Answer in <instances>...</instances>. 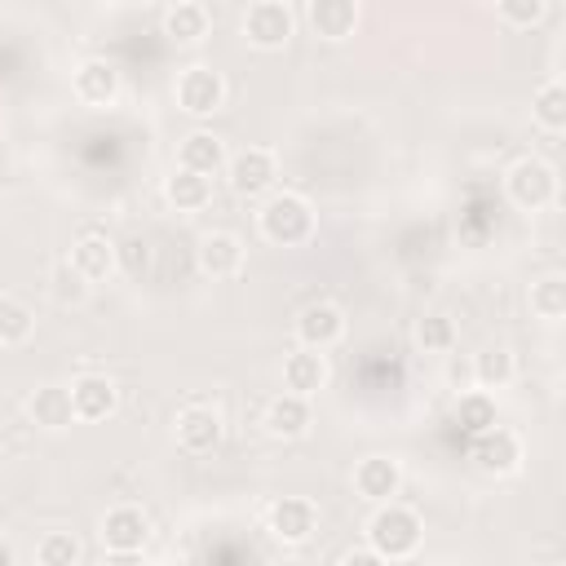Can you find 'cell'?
I'll list each match as a JSON object with an SVG mask.
<instances>
[{"instance_id": "obj_12", "label": "cell", "mask_w": 566, "mask_h": 566, "mask_svg": "<svg viewBox=\"0 0 566 566\" xmlns=\"http://www.w3.org/2000/svg\"><path fill=\"white\" fill-rule=\"evenodd\" d=\"M71 88H75V97L84 106H111L119 97V66L106 62V57H88V62L75 66Z\"/></svg>"}, {"instance_id": "obj_32", "label": "cell", "mask_w": 566, "mask_h": 566, "mask_svg": "<svg viewBox=\"0 0 566 566\" xmlns=\"http://www.w3.org/2000/svg\"><path fill=\"white\" fill-rule=\"evenodd\" d=\"M88 292H93V287H88V283H84V279H80V274H75L66 261L53 270V296H57V301H71V305H80Z\"/></svg>"}, {"instance_id": "obj_17", "label": "cell", "mask_w": 566, "mask_h": 566, "mask_svg": "<svg viewBox=\"0 0 566 566\" xmlns=\"http://www.w3.org/2000/svg\"><path fill=\"white\" fill-rule=\"evenodd\" d=\"M327 385V358L318 349H292L283 358V389L296 398H310Z\"/></svg>"}, {"instance_id": "obj_15", "label": "cell", "mask_w": 566, "mask_h": 566, "mask_svg": "<svg viewBox=\"0 0 566 566\" xmlns=\"http://www.w3.org/2000/svg\"><path fill=\"white\" fill-rule=\"evenodd\" d=\"M314 526H318V513H314V504L301 500V495H287V500H279V504L270 509V535H274L279 544H305V539L314 535Z\"/></svg>"}, {"instance_id": "obj_5", "label": "cell", "mask_w": 566, "mask_h": 566, "mask_svg": "<svg viewBox=\"0 0 566 566\" xmlns=\"http://www.w3.org/2000/svg\"><path fill=\"white\" fill-rule=\"evenodd\" d=\"M221 102H226V80H221L212 66H186V71L177 75V106H181L186 115L203 119V115L221 111Z\"/></svg>"}, {"instance_id": "obj_34", "label": "cell", "mask_w": 566, "mask_h": 566, "mask_svg": "<svg viewBox=\"0 0 566 566\" xmlns=\"http://www.w3.org/2000/svg\"><path fill=\"white\" fill-rule=\"evenodd\" d=\"M106 566H142V553H111Z\"/></svg>"}, {"instance_id": "obj_28", "label": "cell", "mask_w": 566, "mask_h": 566, "mask_svg": "<svg viewBox=\"0 0 566 566\" xmlns=\"http://www.w3.org/2000/svg\"><path fill=\"white\" fill-rule=\"evenodd\" d=\"M531 310L544 323H557L566 314V279L562 274H544L539 283H531Z\"/></svg>"}, {"instance_id": "obj_35", "label": "cell", "mask_w": 566, "mask_h": 566, "mask_svg": "<svg viewBox=\"0 0 566 566\" xmlns=\"http://www.w3.org/2000/svg\"><path fill=\"white\" fill-rule=\"evenodd\" d=\"M0 566H18V553H13L9 539H0Z\"/></svg>"}, {"instance_id": "obj_9", "label": "cell", "mask_w": 566, "mask_h": 566, "mask_svg": "<svg viewBox=\"0 0 566 566\" xmlns=\"http://www.w3.org/2000/svg\"><path fill=\"white\" fill-rule=\"evenodd\" d=\"M345 336V314H340V305H332V301H310L301 314H296V340H301V349H327V345H336Z\"/></svg>"}, {"instance_id": "obj_10", "label": "cell", "mask_w": 566, "mask_h": 566, "mask_svg": "<svg viewBox=\"0 0 566 566\" xmlns=\"http://www.w3.org/2000/svg\"><path fill=\"white\" fill-rule=\"evenodd\" d=\"M217 442H221V411L217 407L190 402L177 411V447L186 455H208Z\"/></svg>"}, {"instance_id": "obj_3", "label": "cell", "mask_w": 566, "mask_h": 566, "mask_svg": "<svg viewBox=\"0 0 566 566\" xmlns=\"http://www.w3.org/2000/svg\"><path fill=\"white\" fill-rule=\"evenodd\" d=\"M504 195H509L517 208L535 212V208L553 203V195H557V172H553L544 159L522 155V159L509 164V172H504Z\"/></svg>"}, {"instance_id": "obj_19", "label": "cell", "mask_w": 566, "mask_h": 566, "mask_svg": "<svg viewBox=\"0 0 566 566\" xmlns=\"http://www.w3.org/2000/svg\"><path fill=\"white\" fill-rule=\"evenodd\" d=\"M310 424H314V416H310V398H296V394H279V398H270V407H265V429H270L274 438H305Z\"/></svg>"}, {"instance_id": "obj_6", "label": "cell", "mask_w": 566, "mask_h": 566, "mask_svg": "<svg viewBox=\"0 0 566 566\" xmlns=\"http://www.w3.org/2000/svg\"><path fill=\"white\" fill-rule=\"evenodd\" d=\"M226 177H230L234 195H265L274 186L279 168H274V155L265 146H243L239 155L226 159Z\"/></svg>"}, {"instance_id": "obj_4", "label": "cell", "mask_w": 566, "mask_h": 566, "mask_svg": "<svg viewBox=\"0 0 566 566\" xmlns=\"http://www.w3.org/2000/svg\"><path fill=\"white\" fill-rule=\"evenodd\" d=\"M292 27H296V18H292V9L283 0H256L243 13V40L252 49H265V53L283 49L292 40Z\"/></svg>"}, {"instance_id": "obj_26", "label": "cell", "mask_w": 566, "mask_h": 566, "mask_svg": "<svg viewBox=\"0 0 566 566\" xmlns=\"http://www.w3.org/2000/svg\"><path fill=\"white\" fill-rule=\"evenodd\" d=\"M455 424H460V433H469V438L486 433V429L495 424V398L482 394V389L464 394V398L455 402Z\"/></svg>"}, {"instance_id": "obj_30", "label": "cell", "mask_w": 566, "mask_h": 566, "mask_svg": "<svg viewBox=\"0 0 566 566\" xmlns=\"http://www.w3.org/2000/svg\"><path fill=\"white\" fill-rule=\"evenodd\" d=\"M416 340L429 349V354H447L455 345V323L447 314H424L420 327H416Z\"/></svg>"}, {"instance_id": "obj_22", "label": "cell", "mask_w": 566, "mask_h": 566, "mask_svg": "<svg viewBox=\"0 0 566 566\" xmlns=\"http://www.w3.org/2000/svg\"><path fill=\"white\" fill-rule=\"evenodd\" d=\"M164 195H168V203L177 212H199L212 199V181L199 177V172H190V168H172L168 181H164Z\"/></svg>"}, {"instance_id": "obj_25", "label": "cell", "mask_w": 566, "mask_h": 566, "mask_svg": "<svg viewBox=\"0 0 566 566\" xmlns=\"http://www.w3.org/2000/svg\"><path fill=\"white\" fill-rule=\"evenodd\" d=\"M513 376H517V363H513V354L504 345H491V349H482L473 358V380L482 385V394L486 389H504Z\"/></svg>"}, {"instance_id": "obj_24", "label": "cell", "mask_w": 566, "mask_h": 566, "mask_svg": "<svg viewBox=\"0 0 566 566\" xmlns=\"http://www.w3.org/2000/svg\"><path fill=\"white\" fill-rule=\"evenodd\" d=\"M531 115H535V124H539V128L562 133V128H566V84H562V80H544V84L535 88Z\"/></svg>"}, {"instance_id": "obj_16", "label": "cell", "mask_w": 566, "mask_h": 566, "mask_svg": "<svg viewBox=\"0 0 566 566\" xmlns=\"http://www.w3.org/2000/svg\"><path fill=\"white\" fill-rule=\"evenodd\" d=\"M354 486H358V495H367L376 504H389L398 495V486H402V469L389 455H367L354 469Z\"/></svg>"}, {"instance_id": "obj_13", "label": "cell", "mask_w": 566, "mask_h": 566, "mask_svg": "<svg viewBox=\"0 0 566 566\" xmlns=\"http://www.w3.org/2000/svg\"><path fill=\"white\" fill-rule=\"evenodd\" d=\"M199 270L208 279H234L243 270V239L230 230H212L199 239Z\"/></svg>"}, {"instance_id": "obj_21", "label": "cell", "mask_w": 566, "mask_h": 566, "mask_svg": "<svg viewBox=\"0 0 566 566\" xmlns=\"http://www.w3.org/2000/svg\"><path fill=\"white\" fill-rule=\"evenodd\" d=\"M177 168H190V172H199V177L221 172V168H226V146H221V137L195 128V133L181 142V164H177Z\"/></svg>"}, {"instance_id": "obj_14", "label": "cell", "mask_w": 566, "mask_h": 566, "mask_svg": "<svg viewBox=\"0 0 566 566\" xmlns=\"http://www.w3.org/2000/svg\"><path fill=\"white\" fill-rule=\"evenodd\" d=\"M71 411L75 420H106L119 407V389L106 376H75L71 385Z\"/></svg>"}, {"instance_id": "obj_33", "label": "cell", "mask_w": 566, "mask_h": 566, "mask_svg": "<svg viewBox=\"0 0 566 566\" xmlns=\"http://www.w3.org/2000/svg\"><path fill=\"white\" fill-rule=\"evenodd\" d=\"M340 566H389V562L380 553H371V548H354V553H345Z\"/></svg>"}, {"instance_id": "obj_18", "label": "cell", "mask_w": 566, "mask_h": 566, "mask_svg": "<svg viewBox=\"0 0 566 566\" xmlns=\"http://www.w3.org/2000/svg\"><path fill=\"white\" fill-rule=\"evenodd\" d=\"M27 416H31L40 429L62 433V429L75 420V411H71V389H66V385H40V389L31 394V402H27Z\"/></svg>"}, {"instance_id": "obj_29", "label": "cell", "mask_w": 566, "mask_h": 566, "mask_svg": "<svg viewBox=\"0 0 566 566\" xmlns=\"http://www.w3.org/2000/svg\"><path fill=\"white\" fill-rule=\"evenodd\" d=\"M35 562L40 566H80V539L71 531H49L35 544Z\"/></svg>"}, {"instance_id": "obj_8", "label": "cell", "mask_w": 566, "mask_h": 566, "mask_svg": "<svg viewBox=\"0 0 566 566\" xmlns=\"http://www.w3.org/2000/svg\"><path fill=\"white\" fill-rule=\"evenodd\" d=\"M88 287H97V283H106L111 274H115V243H111V234H102V230H84L75 243H71V261H66Z\"/></svg>"}, {"instance_id": "obj_7", "label": "cell", "mask_w": 566, "mask_h": 566, "mask_svg": "<svg viewBox=\"0 0 566 566\" xmlns=\"http://www.w3.org/2000/svg\"><path fill=\"white\" fill-rule=\"evenodd\" d=\"M469 460L482 469V473H513L522 464V442L513 429L504 424H491L486 433L469 438Z\"/></svg>"}, {"instance_id": "obj_23", "label": "cell", "mask_w": 566, "mask_h": 566, "mask_svg": "<svg viewBox=\"0 0 566 566\" xmlns=\"http://www.w3.org/2000/svg\"><path fill=\"white\" fill-rule=\"evenodd\" d=\"M208 22H212L208 9L203 4H190V0L164 9V35H172L177 44H199L208 35Z\"/></svg>"}, {"instance_id": "obj_1", "label": "cell", "mask_w": 566, "mask_h": 566, "mask_svg": "<svg viewBox=\"0 0 566 566\" xmlns=\"http://www.w3.org/2000/svg\"><path fill=\"white\" fill-rule=\"evenodd\" d=\"M420 535H424L420 517H416L411 509L394 504V500L380 504V509L371 513V522H367V548L380 553L385 562H402V557H411V553L420 548Z\"/></svg>"}, {"instance_id": "obj_2", "label": "cell", "mask_w": 566, "mask_h": 566, "mask_svg": "<svg viewBox=\"0 0 566 566\" xmlns=\"http://www.w3.org/2000/svg\"><path fill=\"white\" fill-rule=\"evenodd\" d=\"M256 221H261V234L270 243H279V248H296V243H305L314 234V208H310L305 195H292V190L270 195L261 203Z\"/></svg>"}, {"instance_id": "obj_11", "label": "cell", "mask_w": 566, "mask_h": 566, "mask_svg": "<svg viewBox=\"0 0 566 566\" xmlns=\"http://www.w3.org/2000/svg\"><path fill=\"white\" fill-rule=\"evenodd\" d=\"M150 539V522L142 509L133 504H115L106 517H102V544L106 553H142Z\"/></svg>"}, {"instance_id": "obj_27", "label": "cell", "mask_w": 566, "mask_h": 566, "mask_svg": "<svg viewBox=\"0 0 566 566\" xmlns=\"http://www.w3.org/2000/svg\"><path fill=\"white\" fill-rule=\"evenodd\" d=\"M35 332V314L18 296H0V345H22Z\"/></svg>"}, {"instance_id": "obj_31", "label": "cell", "mask_w": 566, "mask_h": 566, "mask_svg": "<svg viewBox=\"0 0 566 566\" xmlns=\"http://www.w3.org/2000/svg\"><path fill=\"white\" fill-rule=\"evenodd\" d=\"M544 13H548L544 0H504V4L495 9V18L509 22V27H535Z\"/></svg>"}, {"instance_id": "obj_20", "label": "cell", "mask_w": 566, "mask_h": 566, "mask_svg": "<svg viewBox=\"0 0 566 566\" xmlns=\"http://www.w3.org/2000/svg\"><path fill=\"white\" fill-rule=\"evenodd\" d=\"M310 27L323 40H345L358 27V4L354 0H314L310 4Z\"/></svg>"}]
</instances>
